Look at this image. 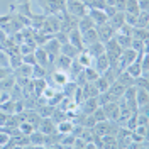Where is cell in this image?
<instances>
[{
  "instance_id": "1",
  "label": "cell",
  "mask_w": 149,
  "mask_h": 149,
  "mask_svg": "<svg viewBox=\"0 0 149 149\" xmlns=\"http://www.w3.org/2000/svg\"><path fill=\"white\" fill-rule=\"evenodd\" d=\"M46 15H58L66 10V0H37Z\"/></svg>"
},
{
  "instance_id": "2",
  "label": "cell",
  "mask_w": 149,
  "mask_h": 149,
  "mask_svg": "<svg viewBox=\"0 0 149 149\" xmlns=\"http://www.w3.org/2000/svg\"><path fill=\"white\" fill-rule=\"evenodd\" d=\"M66 12L76 19H81L86 15L88 7L85 5L83 2H80V0H66Z\"/></svg>"
},
{
  "instance_id": "3",
  "label": "cell",
  "mask_w": 149,
  "mask_h": 149,
  "mask_svg": "<svg viewBox=\"0 0 149 149\" xmlns=\"http://www.w3.org/2000/svg\"><path fill=\"white\" fill-rule=\"evenodd\" d=\"M105 112V117H107V120H112L117 124V119H119V115H120V109H119V102H109L105 103V105H100Z\"/></svg>"
},
{
  "instance_id": "4",
  "label": "cell",
  "mask_w": 149,
  "mask_h": 149,
  "mask_svg": "<svg viewBox=\"0 0 149 149\" xmlns=\"http://www.w3.org/2000/svg\"><path fill=\"white\" fill-rule=\"evenodd\" d=\"M95 29H97V32H98V39H100L102 42H107V41L112 39L113 34H115V29L112 27L109 22L100 24V26H95Z\"/></svg>"
},
{
  "instance_id": "5",
  "label": "cell",
  "mask_w": 149,
  "mask_h": 149,
  "mask_svg": "<svg viewBox=\"0 0 149 149\" xmlns=\"http://www.w3.org/2000/svg\"><path fill=\"white\" fill-rule=\"evenodd\" d=\"M86 15H88V17L95 22V26H100V24L109 22V17H107L105 10H102V9H88Z\"/></svg>"
},
{
  "instance_id": "6",
  "label": "cell",
  "mask_w": 149,
  "mask_h": 149,
  "mask_svg": "<svg viewBox=\"0 0 149 149\" xmlns=\"http://www.w3.org/2000/svg\"><path fill=\"white\" fill-rule=\"evenodd\" d=\"M122 97L125 98L124 102L127 103V107H129L130 110H132V112H137V102H136V86H127Z\"/></svg>"
},
{
  "instance_id": "7",
  "label": "cell",
  "mask_w": 149,
  "mask_h": 149,
  "mask_svg": "<svg viewBox=\"0 0 149 149\" xmlns=\"http://www.w3.org/2000/svg\"><path fill=\"white\" fill-rule=\"evenodd\" d=\"M68 42H71L78 51L85 49L83 39H81V32H80L78 29H73V31H70V32H68Z\"/></svg>"
},
{
  "instance_id": "8",
  "label": "cell",
  "mask_w": 149,
  "mask_h": 149,
  "mask_svg": "<svg viewBox=\"0 0 149 149\" xmlns=\"http://www.w3.org/2000/svg\"><path fill=\"white\" fill-rule=\"evenodd\" d=\"M39 129H41V132L42 134H51V132H56V124H54V120L49 117V119H41V122H39V125H37Z\"/></svg>"
},
{
  "instance_id": "9",
  "label": "cell",
  "mask_w": 149,
  "mask_h": 149,
  "mask_svg": "<svg viewBox=\"0 0 149 149\" xmlns=\"http://www.w3.org/2000/svg\"><path fill=\"white\" fill-rule=\"evenodd\" d=\"M81 39H83V44L86 46H90V44H93V42H97V41H100L98 39V32H97V29L92 27L88 29V31H85V32H81Z\"/></svg>"
},
{
  "instance_id": "10",
  "label": "cell",
  "mask_w": 149,
  "mask_h": 149,
  "mask_svg": "<svg viewBox=\"0 0 149 149\" xmlns=\"http://www.w3.org/2000/svg\"><path fill=\"white\" fill-rule=\"evenodd\" d=\"M124 22H125V12H122V10H117L112 17H109V24H110L115 31L120 27Z\"/></svg>"
},
{
  "instance_id": "11",
  "label": "cell",
  "mask_w": 149,
  "mask_h": 149,
  "mask_svg": "<svg viewBox=\"0 0 149 149\" xmlns=\"http://www.w3.org/2000/svg\"><path fill=\"white\" fill-rule=\"evenodd\" d=\"M71 61H73L71 58H68V56L59 53V56L56 58V61H54V65H56V68H58L59 71H68L70 66H71Z\"/></svg>"
},
{
  "instance_id": "12",
  "label": "cell",
  "mask_w": 149,
  "mask_h": 149,
  "mask_svg": "<svg viewBox=\"0 0 149 149\" xmlns=\"http://www.w3.org/2000/svg\"><path fill=\"white\" fill-rule=\"evenodd\" d=\"M136 102H137V109L144 107L149 103V93L148 88H136Z\"/></svg>"
},
{
  "instance_id": "13",
  "label": "cell",
  "mask_w": 149,
  "mask_h": 149,
  "mask_svg": "<svg viewBox=\"0 0 149 149\" xmlns=\"http://www.w3.org/2000/svg\"><path fill=\"white\" fill-rule=\"evenodd\" d=\"M34 56H36L37 65H41V66L46 68L47 63H49V59H47V51L44 49V46H37L36 51H34Z\"/></svg>"
},
{
  "instance_id": "14",
  "label": "cell",
  "mask_w": 149,
  "mask_h": 149,
  "mask_svg": "<svg viewBox=\"0 0 149 149\" xmlns=\"http://www.w3.org/2000/svg\"><path fill=\"white\" fill-rule=\"evenodd\" d=\"M81 92H83V98H90V97H98V88L95 86L93 81H85L83 88H81Z\"/></svg>"
},
{
  "instance_id": "15",
  "label": "cell",
  "mask_w": 149,
  "mask_h": 149,
  "mask_svg": "<svg viewBox=\"0 0 149 149\" xmlns=\"http://www.w3.org/2000/svg\"><path fill=\"white\" fill-rule=\"evenodd\" d=\"M86 51H88V54H90V56L93 58V59H95L97 56H100V54H103V53H105V46H103L102 41H97V42L90 44Z\"/></svg>"
},
{
  "instance_id": "16",
  "label": "cell",
  "mask_w": 149,
  "mask_h": 149,
  "mask_svg": "<svg viewBox=\"0 0 149 149\" xmlns=\"http://www.w3.org/2000/svg\"><path fill=\"white\" fill-rule=\"evenodd\" d=\"M95 61H97V65H95V70L98 71V73H103L109 66H110V63H109V58H107V54L103 53V54L97 56L95 58Z\"/></svg>"
},
{
  "instance_id": "17",
  "label": "cell",
  "mask_w": 149,
  "mask_h": 149,
  "mask_svg": "<svg viewBox=\"0 0 149 149\" xmlns=\"http://www.w3.org/2000/svg\"><path fill=\"white\" fill-rule=\"evenodd\" d=\"M59 53L65 54V56H68V58H71V59H74L80 51H78L71 42H65V44H61V51H59Z\"/></svg>"
},
{
  "instance_id": "18",
  "label": "cell",
  "mask_w": 149,
  "mask_h": 149,
  "mask_svg": "<svg viewBox=\"0 0 149 149\" xmlns=\"http://www.w3.org/2000/svg\"><path fill=\"white\" fill-rule=\"evenodd\" d=\"M76 61L83 66V68H88V66H92L93 58L88 54V51H86V49H81V51L78 53V56H76Z\"/></svg>"
},
{
  "instance_id": "19",
  "label": "cell",
  "mask_w": 149,
  "mask_h": 149,
  "mask_svg": "<svg viewBox=\"0 0 149 149\" xmlns=\"http://www.w3.org/2000/svg\"><path fill=\"white\" fill-rule=\"evenodd\" d=\"M113 39L119 42V46H120L122 49L130 47V42H132V36H125V34H120V32H115V34H113Z\"/></svg>"
},
{
  "instance_id": "20",
  "label": "cell",
  "mask_w": 149,
  "mask_h": 149,
  "mask_svg": "<svg viewBox=\"0 0 149 149\" xmlns=\"http://www.w3.org/2000/svg\"><path fill=\"white\" fill-rule=\"evenodd\" d=\"M92 27H95V22H93L88 15L78 19V31H80V32H85V31H88V29H92Z\"/></svg>"
},
{
  "instance_id": "21",
  "label": "cell",
  "mask_w": 149,
  "mask_h": 149,
  "mask_svg": "<svg viewBox=\"0 0 149 149\" xmlns=\"http://www.w3.org/2000/svg\"><path fill=\"white\" fill-rule=\"evenodd\" d=\"M125 71L132 76V78H136V76H141L142 74V68H141V63L139 61H134V63H130L129 66H125Z\"/></svg>"
},
{
  "instance_id": "22",
  "label": "cell",
  "mask_w": 149,
  "mask_h": 149,
  "mask_svg": "<svg viewBox=\"0 0 149 149\" xmlns=\"http://www.w3.org/2000/svg\"><path fill=\"white\" fill-rule=\"evenodd\" d=\"M85 105H83V109H85V113H93V110L98 107V100H97V97H90V98H85L83 100Z\"/></svg>"
},
{
  "instance_id": "23",
  "label": "cell",
  "mask_w": 149,
  "mask_h": 149,
  "mask_svg": "<svg viewBox=\"0 0 149 149\" xmlns=\"http://www.w3.org/2000/svg\"><path fill=\"white\" fill-rule=\"evenodd\" d=\"M73 125H74L73 122H66L65 119H63V120L56 125V130H58L61 136H65V134H70V132L73 130Z\"/></svg>"
},
{
  "instance_id": "24",
  "label": "cell",
  "mask_w": 149,
  "mask_h": 149,
  "mask_svg": "<svg viewBox=\"0 0 149 149\" xmlns=\"http://www.w3.org/2000/svg\"><path fill=\"white\" fill-rule=\"evenodd\" d=\"M148 27H134L132 29V37L134 39H141L144 42H148Z\"/></svg>"
},
{
  "instance_id": "25",
  "label": "cell",
  "mask_w": 149,
  "mask_h": 149,
  "mask_svg": "<svg viewBox=\"0 0 149 149\" xmlns=\"http://www.w3.org/2000/svg\"><path fill=\"white\" fill-rule=\"evenodd\" d=\"M125 12H127V14L137 15V14L141 12L139 2H137V0H125Z\"/></svg>"
},
{
  "instance_id": "26",
  "label": "cell",
  "mask_w": 149,
  "mask_h": 149,
  "mask_svg": "<svg viewBox=\"0 0 149 149\" xmlns=\"http://www.w3.org/2000/svg\"><path fill=\"white\" fill-rule=\"evenodd\" d=\"M117 81H119V83H122L124 86H132V85H134V78H132V76H130L125 70H124V71H120V73H119V76H117Z\"/></svg>"
},
{
  "instance_id": "27",
  "label": "cell",
  "mask_w": 149,
  "mask_h": 149,
  "mask_svg": "<svg viewBox=\"0 0 149 149\" xmlns=\"http://www.w3.org/2000/svg\"><path fill=\"white\" fill-rule=\"evenodd\" d=\"M83 76L86 81H95L98 76H100V73L95 70V68H92V66H88V68H83Z\"/></svg>"
},
{
  "instance_id": "28",
  "label": "cell",
  "mask_w": 149,
  "mask_h": 149,
  "mask_svg": "<svg viewBox=\"0 0 149 149\" xmlns=\"http://www.w3.org/2000/svg\"><path fill=\"white\" fill-rule=\"evenodd\" d=\"M93 83H95V86L98 88V92H100V93H102V92H107V90H109V86H110V83H109V81L103 78L102 74H100V76H98V78H97Z\"/></svg>"
},
{
  "instance_id": "29",
  "label": "cell",
  "mask_w": 149,
  "mask_h": 149,
  "mask_svg": "<svg viewBox=\"0 0 149 149\" xmlns=\"http://www.w3.org/2000/svg\"><path fill=\"white\" fill-rule=\"evenodd\" d=\"M132 86H136V88H149L148 76H144V74L136 76V78H134V85H132Z\"/></svg>"
},
{
  "instance_id": "30",
  "label": "cell",
  "mask_w": 149,
  "mask_h": 149,
  "mask_svg": "<svg viewBox=\"0 0 149 149\" xmlns=\"http://www.w3.org/2000/svg\"><path fill=\"white\" fill-rule=\"evenodd\" d=\"M53 80H54L58 85H65V83H68V76H66V71H54L53 73Z\"/></svg>"
},
{
  "instance_id": "31",
  "label": "cell",
  "mask_w": 149,
  "mask_h": 149,
  "mask_svg": "<svg viewBox=\"0 0 149 149\" xmlns=\"http://www.w3.org/2000/svg\"><path fill=\"white\" fill-rule=\"evenodd\" d=\"M44 141H46V134H42L41 130L31 136V142H32V146H39V144H44Z\"/></svg>"
},
{
  "instance_id": "32",
  "label": "cell",
  "mask_w": 149,
  "mask_h": 149,
  "mask_svg": "<svg viewBox=\"0 0 149 149\" xmlns=\"http://www.w3.org/2000/svg\"><path fill=\"white\" fill-rule=\"evenodd\" d=\"M19 129H20L22 134L29 136V134H32V132H34V125H32L31 122H27V120H22V122H20V125H19Z\"/></svg>"
},
{
  "instance_id": "33",
  "label": "cell",
  "mask_w": 149,
  "mask_h": 149,
  "mask_svg": "<svg viewBox=\"0 0 149 149\" xmlns=\"http://www.w3.org/2000/svg\"><path fill=\"white\" fill-rule=\"evenodd\" d=\"M146 44H148V42H144V41H141V39H134V37H132L130 47H132L134 51H137V53H139V51H144V49H146Z\"/></svg>"
},
{
  "instance_id": "34",
  "label": "cell",
  "mask_w": 149,
  "mask_h": 149,
  "mask_svg": "<svg viewBox=\"0 0 149 149\" xmlns=\"http://www.w3.org/2000/svg\"><path fill=\"white\" fill-rule=\"evenodd\" d=\"M9 59L12 61V63H10V66H12L14 70H17L19 66L24 63V61H22V54H10V56H9Z\"/></svg>"
},
{
  "instance_id": "35",
  "label": "cell",
  "mask_w": 149,
  "mask_h": 149,
  "mask_svg": "<svg viewBox=\"0 0 149 149\" xmlns=\"http://www.w3.org/2000/svg\"><path fill=\"white\" fill-rule=\"evenodd\" d=\"M132 29H134L132 26H129L127 22H124V24H122L115 32H120V34H125V36H132Z\"/></svg>"
},
{
  "instance_id": "36",
  "label": "cell",
  "mask_w": 149,
  "mask_h": 149,
  "mask_svg": "<svg viewBox=\"0 0 149 149\" xmlns=\"http://www.w3.org/2000/svg\"><path fill=\"white\" fill-rule=\"evenodd\" d=\"M22 61H24L26 65H31V66L37 65V61H36V56H34V53H29V54H24V56H22Z\"/></svg>"
},
{
  "instance_id": "37",
  "label": "cell",
  "mask_w": 149,
  "mask_h": 149,
  "mask_svg": "<svg viewBox=\"0 0 149 149\" xmlns=\"http://www.w3.org/2000/svg\"><path fill=\"white\" fill-rule=\"evenodd\" d=\"M7 59H9V56L5 54V51H3V49H0V66H7V65H9V61H7Z\"/></svg>"
},
{
  "instance_id": "38",
  "label": "cell",
  "mask_w": 149,
  "mask_h": 149,
  "mask_svg": "<svg viewBox=\"0 0 149 149\" xmlns=\"http://www.w3.org/2000/svg\"><path fill=\"white\" fill-rule=\"evenodd\" d=\"M113 7H115V10H122V12H125V0H115Z\"/></svg>"
},
{
  "instance_id": "39",
  "label": "cell",
  "mask_w": 149,
  "mask_h": 149,
  "mask_svg": "<svg viewBox=\"0 0 149 149\" xmlns=\"http://www.w3.org/2000/svg\"><path fill=\"white\" fill-rule=\"evenodd\" d=\"M7 76H9V71L5 70V66H0V81H2V80H5Z\"/></svg>"
},
{
  "instance_id": "40",
  "label": "cell",
  "mask_w": 149,
  "mask_h": 149,
  "mask_svg": "<svg viewBox=\"0 0 149 149\" xmlns=\"http://www.w3.org/2000/svg\"><path fill=\"white\" fill-rule=\"evenodd\" d=\"M27 2H31V0H17V3H27Z\"/></svg>"
}]
</instances>
